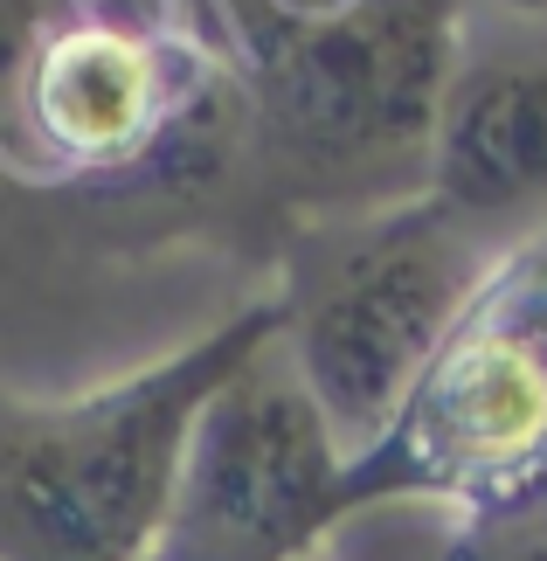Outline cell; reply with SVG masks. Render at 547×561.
<instances>
[{
  "label": "cell",
  "mask_w": 547,
  "mask_h": 561,
  "mask_svg": "<svg viewBox=\"0 0 547 561\" xmlns=\"http://www.w3.org/2000/svg\"><path fill=\"white\" fill-rule=\"evenodd\" d=\"M0 215L83 256L264 264L223 0H0Z\"/></svg>",
  "instance_id": "obj_1"
},
{
  "label": "cell",
  "mask_w": 547,
  "mask_h": 561,
  "mask_svg": "<svg viewBox=\"0 0 547 561\" xmlns=\"http://www.w3.org/2000/svg\"><path fill=\"white\" fill-rule=\"evenodd\" d=\"M471 0H333L250 28V222L264 264L298 222L402 208L430 187Z\"/></svg>",
  "instance_id": "obj_2"
},
{
  "label": "cell",
  "mask_w": 547,
  "mask_h": 561,
  "mask_svg": "<svg viewBox=\"0 0 547 561\" xmlns=\"http://www.w3.org/2000/svg\"><path fill=\"white\" fill-rule=\"evenodd\" d=\"M284 333L277 298H243L181 354L83 396L0 388V561H152L202 402Z\"/></svg>",
  "instance_id": "obj_3"
},
{
  "label": "cell",
  "mask_w": 547,
  "mask_h": 561,
  "mask_svg": "<svg viewBox=\"0 0 547 561\" xmlns=\"http://www.w3.org/2000/svg\"><path fill=\"white\" fill-rule=\"evenodd\" d=\"M492 264L499 256L436 215L430 194L375 215L298 222L277 243V347L312 388L346 458H361L396 423L402 396Z\"/></svg>",
  "instance_id": "obj_4"
},
{
  "label": "cell",
  "mask_w": 547,
  "mask_h": 561,
  "mask_svg": "<svg viewBox=\"0 0 547 561\" xmlns=\"http://www.w3.org/2000/svg\"><path fill=\"white\" fill-rule=\"evenodd\" d=\"M547 500V236L506 250L436 340L396 423L346 458V506H436L457 527Z\"/></svg>",
  "instance_id": "obj_5"
},
{
  "label": "cell",
  "mask_w": 547,
  "mask_h": 561,
  "mask_svg": "<svg viewBox=\"0 0 547 561\" xmlns=\"http://www.w3.org/2000/svg\"><path fill=\"white\" fill-rule=\"evenodd\" d=\"M346 520V450L271 340L194 416L152 561H319Z\"/></svg>",
  "instance_id": "obj_6"
},
{
  "label": "cell",
  "mask_w": 547,
  "mask_h": 561,
  "mask_svg": "<svg viewBox=\"0 0 547 561\" xmlns=\"http://www.w3.org/2000/svg\"><path fill=\"white\" fill-rule=\"evenodd\" d=\"M423 194L492 256L547 236V21L465 14Z\"/></svg>",
  "instance_id": "obj_7"
},
{
  "label": "cell",
  "mask_w": 547,
  "mask_h": 561,
  "mask_svg": "<svg viewBox=\"0 0 547 561\" xmlns=\"http://www.w3.org/2000/svg\"><path fill=\"white\" fill-rule=\"evenodd\" d=\"M430 561H547V500L499 513V520L451 527Z\"/></svg>",
  "instance_id": "obj_8"
},
{
  "label": "cell",
  "mask_w": 547,
  "mask_h": 561,
  "mask_svg": "<svg viewBox=\"0 0 547 561\" xmlns=\"http://www.w3.org/2000/svg\"><path fill=\"white\" fill-rule=\"evenodd\" d=\"M312 8H333V0H223L229 28H250V21H271V14H312Z\"/></svg>",
  "instance_id": "obj_9"
},
{
  "label": "cell",
  "mask_w": 547,
  "mask_h": 561,
  "mask_svg": "<svg viewBox=\"0 0 547 561\" xmlns=\"http://www.w3.org/2000/svg\"><path fill=\"white\" fill-rule=\"evenodd\" d=\"M478 14H520V21H547V0H471Z\"/></svg>",
  "instance_id": "obj_10"
}]
</instances>
